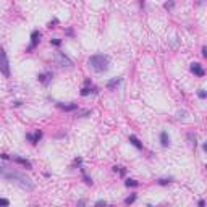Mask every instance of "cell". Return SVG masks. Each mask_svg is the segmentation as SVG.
Instances as JSON below:
<instances>
[{
  "label": "cell",
  "instance_id": "6da1fadb",
  "mask_svg": "<svg viewBox=\"0 0 207 207\" xmlns=\"http://www.w3.org/2000/svg\"><path fill=\"white\" fill-rule=\"evenodd\" d=\"M0 176L7 181L16 183L20 188L26 191H33L34 189V181L29 176H26V173L16 170V168H10V167H0Z\"/></svg>",
  "mask_w": 207,
  "mask_h": 207
},
{
  "label": "cell",
  "instance_id": "7a4b0ae2",
  "mask_svg": "<svg viewBox=\"0 0 207 207\" xmlns=\"http://www.w3.org/2000/svg\"><path fill=\"white\" fill-rule=\"evenodd\" d=\"M88 63H89V67L97 73L109 70V57L104 53H96V55H92V57H89Z\"/></svg>",
  "mask_w": 207,
  "mask_h": 207
},
{
  "label": "cell",
  "instance_id": "3957f363",
  "mask_svg": "<svg viewBox=\"0 0 207 207\" xmlns=\"http://www.w3.org/2000/svg\"><path fill=\"white\" fill-rule=\"evenodd\" d=\"M0 73L5 78H10V62H8L7 52L3 47H0Z\"/></svg>",
  "mask_w": 207,
  "mask_h": 207
},
{
  "label": "cell",
  "instance_id": "277c9868",
  "mask_svg": "<svg viewBox=\"0 0 207 207\" xmlns=\"http://www.w3.org/2000/svg\"><path fill=\"white\" fill-rule=\"evenodd\" d=\"M55 60H57V63L60 65V67H67V68H71L73 67V62L63 52H57V53H55Z\"/></svg>",
  "mask_w": 207,
  "mask_h": 207
},
{
  "label": "cell",
  "instance_id": "5b68a950",
  "mask_svg": "<svg viewBox=\"0 0 207 207\" xmlns=\"http://www.w3.org/2000/svg\"><path fill=\"white\" fill-rule=\"evenodd\" d=\"M39 41H41V33L36 29V31H33V33H31V45L28 47V52L34 50L36 47H37V44H39Z\"/></svg>",
  "mask_w": 207,
  "mask_h": 207
},
{
  "label": "cell",
  "instance_id": "8992f818",
  "mask_svg": "<svg viewBox=\"0 0 207 207\" xmlns=\"http://www.w3.org/2000/svg\"><path fill=\"white\" fill-rule=\"evenodd\" d=\"M12 160L16 162V164H20V165H23L26 170H31V168H33V164L28 160V159H23V157H20V155H13V157H12Z\"/></svg>",
  "mask_w": 207,
  "mask_h": 207
},
{
  "label": "cell",
  "instance_id": "52a82bcc",
  "mask_svg": "<svg viewBox=\"0 0 207 207\" xmlns=\"http://www.w3.org/2000/svg\"><path fill=\"white\" fill-rule=\"evenodd\" d=\"M57 107L65 110V112H73V110H76L78 109V104H74V102H70V104H62V102H57Z\"/></svg>",
  "mask_w": 207,
  "mask_h": 207
},
{
  "label": "cell",
  "instance_id": "ba28073f",
  "mask_svg": "<svg viewBox=\"0 0 207 207\" xmlns=\"http://www.w3.org/2000/svg\"><path fill=\"white\" fill-rule=\"evenodd\" d=\"M52 76L53 74L50 73V71H47V73H41V74H37V79H39L44 86H47V84H49L50 81H52Z\"/></svg>",
  "mask_w": 207,
  "mask_h": 207
},
{
  "label": "cell",
  "instance_id": "9c48e42d",
  "mask_svg": "<svg viewBox=\"0 0 207 207\" xmlns=\"http://www.w3.org/2000/svg\"><path fill=\"white\" fill-rule=\"evenodd\" d=\"M41 138H42V131H41V129H37L34 134H31V133H28V134H26V139H29L33 144H37Z\"/></svg>",
  "mask_w": 207,
  "mask_h": 207
},
{
  "label": "cell",
  "instance_id": "30bf717a",
  "mask_svg": "<svg viewBox=\"0 0 207 207\" xmlns=\"http://www.w3.org/2000/svg\"><path fill=\"white\" fill-rule=\"evenodd\" d=\"M191 71L196 76H204V68L201 63H191Z\"/></svg>",
  "mask_w": 207,
  "mask_h": 207
},
{
  "label": "cell",
  "instance_id": "8fae6325",
  "mask_svg": "<svg viewBox=\"0 0 207 207\" xmlns=\"http://www.w3.org/2000/svg\"><path fill=\"white\" fill-rule=\"evenodd\" d=\"M160 144H162L164 147H168V146H170V136H168L167 131H162V133H160Z\"/></svg>",
  "mask_w": 207,
  "mask_h": 207
},
{
  "label": "cell",
  "instance_id": "7c38bea8",
  "mask_svg": "<svg viewBox=\"0 0 207 207\" xmlns=\"http://www.w3.org/2000/svg\"><path fill=\"white\" fill-rule=\"evenodd\" d=\"M128 141H129V143L133 144V146H134L136 149H139V150L143 149V143H141V141H139V139H138V138H136L134 134H131V136L128 138Z\"/></svg>",
  "mask_w": 207,
  "mask_h": 207
},
{
  "label": "cell",
  "instance_id": "4fadbf2b",
  "mask_svg": "<svg viewBox=\"0 0 207 207\" xmlns=\"http://www.w3.org/2000/svg\"><path fill=\"white\" fill-rule=\"evenodd\" d=\"M120 83H121V78H114V79H110V81L107 83V88H109V89H114L115 86H118Z\"/></svg>",
  "mask_w": 207,
  "mask_h": 207
},
{
  "label": "cell",
  "instance_id": "5bb4252c",
  "mask_svg": "<svg viewBox=\"0 0 207 207\" xmlns=\"http://www.w3.org/2000/svg\"><path fill=\"white\" fill-rule=\"evenodd\" d=\"M125 184H126L128 188H129V186H131V188H136V186H139V183H138L136 180H133V178H128Z\"/></svg>",
  "mask_w": 207,
  "mask_h": 207
},
{
  "label": "cell",
  "instance_id": "9a60e30c",
  "mask_svg": "<svg viewBox=\"0 0 207 207\" xmlns=\"http://www.w3.org/2000/svg\"><path fill=\"white\" fill-rule=\"evenodd\" d=\"M136 197H138L136 194H131V196H128V197H126V199H125V204H126V205H129V204H133V202L136 201Z\"/></svg>",
  "mask_w": 207,
  "mask_h": 207
},
{
  "label": "cell",
  "instance_id": "2e32d148",
  "mask_svg": "<svg viewBox=\"0 0 207 207\" xmlns=\"http://www.w3.org/2000/svg\"><path fill=\"white\" fill-rule=\"evenodd\" d=\"M81 172H83V178H84V183H86V184H92V180H91V178L86 175V170H84V168H81Z\"/></svg>",
  "mask_w": 207,
  "mask_h": 207
},
{
  "label": "cell",
  "instance_id": "e0dca14e",
  "mask_svg": "<svg viewBox=\"0 0 207 207\" xmlns=\"http://www.w3.org/2000/svg\"><path fill=\"white\" fill-rule=\"evenodd\" d=\"M89 94H91V88H88V86H86V88H83V89H81V96H83V97L89 96Z\"/></svg>",
  "mask_w": 207,
  "mask_h": 207
},
{
  "label": "cell",
  "instance_id": "ac0fdd59",
  "mask_svg": "<svg viewBox=\"0 0 207 207\" xmlns=\"http://www.w3.org/2000/svg\"><path fill=\"white\" fill-rule=\"evenodd\" d=\"M172 181V178H168V180H167V178H160V180H159V184H168V183H170Z\"/></svg>",
  "mask_w": 207,
  "mask_h": 207
},
{
  "label": "cell",
  "instance_id": "d6986e66",
  "mask_svg": "<svg viewBox=\"0 0 207 207\" xmlns=\"http://www.w3.org/2000/svg\"><path fill=\"white\" fill-rule=\"evenodd\" d=\"M8 204H10V201H8V199H3V197H0V205H2V207H8Z\"/></svg>",
  "mask_w": 207,
  "mask_h": 207
},
{
  "label": "cell",
  "instance_id": "ffe728a7",
  "mask_svg": "<svg viewBox=\"0 0 207 207\" xmlns=\"http://www.w3.org/2000/svg\"><path fill=\"white\" fill-rule=\"evenodd\" d=\"M105 205H107V202L102 201V199H99V201L96 202V207H105Z\"/></svg>",
  "mask_w": 207,
  "mask_h": 207
},
{
  "label": "cell",
  "instance_id": "44dd1931",
  "mask_svg": "<svg viewBox=\"0 0 207 207\" xmlns=\"http://www.w3.org/2000/svg\"><path fill=\"white\" fill-rule=\"evenodd\" d=\"M197 96H199L201 99H205V96H207V94H205V91H204V89H199V92H197Z\"/></svg>",
  "mask_w": 207,
  "mask_h": 207
},
{
  "label": "cell",
  "instance_id": "7402d4cb",
  "mask_svg": "<svg viewBox=\"0 0 207 207\" xmlns=\"http://www.w3.org/2000/svg\"><path fill=\"white\" fill-rule=\"evenodd\" d=\"M91 114V110H84V112H78V117H86Z\"/></svg>",
  "mask_w": 207,
  "mask_h": 207
},
{
  "label": "cell",
  "instance_id": "603a6c76",
  "mask_svg": "<svg viewBox=\"0 0 207 207\" xmlns=\"http://www.w3.org/2000/svg\"><path fill=\"white\" fill-rule=\"evenodd\" d=\"M50 42H52L53 45H60V44H62V41H60V39H52Z\"/></svg>",
  "mask_w": 207,
  "mask_h": 207
},
{
  "label": "cell",
  "instance_id": "cb8c5ba5",
  "mask_svg": "<svg viewBox=\"0 0 207 207\" xmlns=\"http://www.w3.org/2000/svg\"><path fill=\"white\" fill-rule=\"evenodd\" d=\"M57 23H58V20H57V18H55L53 21H50V23H49V28H53V24H57Z\"/></svg>",
  "mask_w": 207,
  "mask_h": 207
},
{
  "label": "cell",
  "instance_id": "d4e9b609",
  "mask_svg": "<svg viewBox=\"0 0 207 207\" xmlns=\"http://www.w3.org/2000/svg\"><path fill=\"white\" fill-rule=\"evenodd\" d=\"M173 5H175V3H173V2H170V3H168V2H167V3H165V5H164V7H165V8H172V7H173Z\"/></svg>",
  "mask_w": 207,
  "mask_h": 207
},
{
  "label": "cell",
  "instance_id": "484cf974",
  "mask_svg": "<svg viewBox=\"0 0 207 207\" xmlns=\"http://www.w3.org/2000/svg\"><path fill=\"white\" fill-rule=\"evenodd\" d=\"M202 55H204V57H207V49H205V47H202Z\"/></svg>",
  "mask_w": 207,
  "mask_h": 207
},
{
  "label": "cell",
  "instance_id": "4316f807",
  "mask_svg": "<svg viewBox=\"0 0 207 207\" xmlns=\"http://www.w3.org/2000/svg\"><path fill=\"white\" fill-rule=\"evenodd\" d=\"M67 34L68 36H73V29H67Z\"/></svg>",
  "mask_w": 207,
  "mask_h": 207
},
{
  "label": "cell",
  "instance_id": "83f0119b",
  "mask_svg": "<svg viewBox=\"0 0 207 207\" xmlns=\"http://www.w3.org/2000/svg\"><path fill=\"white\" fill-rule=\"evenodd\" d=\"M204 205H205V202H204V201L201 199V201H199V207H204Z\"/></svg>",
  "mask_w": 207,
  "mask_h": 207
},
{
  "label": "cell",
  "instance_id": "f1b7e54d",
  "mask_svg": "<svg viewBox=\"0 0 207 207\" xmlns=\"http://www.w3.org/2000/svg\"><path fill=\"white\" fill-rule=\"evenodd\" d=\"M83 205H84V201H79L78 202V207H83Z\"/></svg>",
  "mask_w": 207,
  "mask_h": 207
},
{
  "label": "cell",
  "instance_id": "f546056e",
  "mask_svg": "<svg viewBox=\"0 0 207 207\" xmlns=\"http://www.w3.org/2000/svg\"><path fill=\"white\" fill-rule=\"evenodd\" d=\"M147 207H152V205H147Z\"/></svg>",
  "mask_w": 207,
  "mask_h": 207
}]
</instances>
